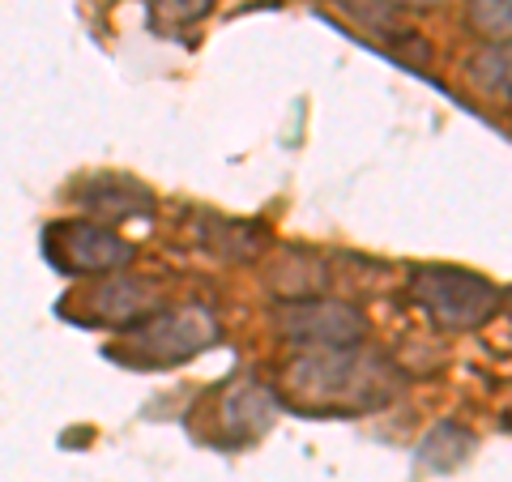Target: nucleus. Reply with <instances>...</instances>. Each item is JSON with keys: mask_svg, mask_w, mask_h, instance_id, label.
I'll return each instance as SVG.
<instances>
[{"mask_svg": "<svg viewBox=\"0 0 512 482\" xmlns=\"http://www.w3.org/2000/svg\"><path fill=\"white\" fill-rule=\"evenodd\" d=\"M286 401L299 414H372L397 393V372L372 350H308L282 372Z\"/></svg>", "mask_w": 512, "mask_h": 482, "instance_id": "1", "label": "nucleus"}, {"mask_svg": "<svg viewBox=\"0 0 512 482\" xmlns=\"http://www.w3.org/2000/svg\"><path fill=\"white\" fill-rule=\"evenodd\" d=\"M218 337H222V325L210 308H171L124 329L120 359L128 367H175L192 355H201V350H210Z\"/></svg>", "mask_w": 512, "mask_h": 482, "instance_id": "2", "label": "nucleus"}, {"mask_svg": "<svg viewBox=\"0 0 512 482\" xmlns=\"http://www.w3.org/2000/svg\"><path fill=\"white\" fill-rule=\"evenodd\" d=\"M410 299L440 329H478L500 303L487 278L457 265H419L410 273Z\"/></svg>", "mask_w": 512, "mask_h": 482, "instance_id": "3", "label": "nucleus"}, {"mask_svg": "<svg viewBox=\"0 0 512 482\" xmlns=\"http://www.w3.org/2000/svg\"><path fill=\"white\" fill-rule=\"evenodd\" d=\"M43 256L60 273L82 278V273H120L124 265H133L137 248L124 235L103 227V222L69 218V222H52L43 231Z\"/></svg>", "mask_w": 512, "mask_h": 482, "instance_id": "4", "label": "nucleus"}, {"mask_svg": "<svg viewBox=\"0 0 512 482\" xmlns=\"http://www.w3.org/2000/svg\"><path fill=\"white\" fill-rule=\"evenodd\" d=\"M278 329L286 342H295L303 355L308 350H346L367 337V320L338 299H295L278 312Z\"/></svg>", "mask_w": 512, "mask_h": 482, "instance_id": "5", "label": "nucleus"}, {"mask_svg": "<svg viewBox=\"0 0 512 482\" xmlns=\"http://www.w3.org/2000/svg\"><path fill=\"white\" fill-rule=\"evenodd\" d=\"M82 308H86V325H116V329H133L141 325L146 316H154L158 308V291L150 282H141V278H107L99 282L94 291L82 299Z\"/></svg>", "mask_w": 512, "mask_h": 482, "instance_id": "6", "label": "nucleus"}, {"mask_svg": "<svg viewBox=\"0 0 512 482\" xmlns=\"http://www.w3.org/2000/svg\"><path fill=\"white\" fill-rule=\"evenodd\" d=\"M274 414H278L274 397L252 380H235L231 389L218 393V431L227 444H248L256 436H265Z\"/></svg>", "mask_w": 512, "mask_h": 482, "instance_id": "7", "label": "nucleus"}, {"mask_svg": "<svg viewBox=\"0 0 512 482\" xmlns=\"http://www.w3.org/2000/svg\"><path fill=\"white\" fill-rule=\"evenodd\" d=\"M77 201L86 205V214L103 218H146L154 210L150 188L128 175H94V180L77 184Z\"/></svg>", "mask_w": 512, "mask_h": 482, "instance_id": "8", "label": "nucleus"}, {"mask_svg": "<svg viewBox=\"0 0 512 482\" xmlns=\"http://www.w3.org/2000/svg\"><path fill=\"white\" fill-rule=\"evenodd\" d=\"M197 239L210 252L227 256V261H252L261 252V239L265 231L252 227V222H239V218H218V214H201L197 218Z\"/></svg>", "mask_w": 512, "mask_h": 482, "instance_id": "9", "label": "nucleus"}, {"mask_svg": "<svg viewBox=\"0 0 512 482\" xmlns=\"http://www.w3.org/2000/svg\"><path fill=\"white\" fill-rule=\"evenodd\" d=\"M470 82L491 99H512V43H491L470 60Z\"/></svg>", "mask_w": 512, "mask_h": 482, "instance_id": "10", "label": "nucleus"}, {"mask_svg": "<svg viewBox=\"0 0 512 482\" xmlns=\"http://www.w3.org/2000/svg\"><path fill=\"white\" fill-rule=\"evenodd\" d=\"M466 22L491 43H512V0H470Z\"/></svg>", "mask_w": 512, "mask_h": 482, "instance_id": "11", "label": "nucleus"}, {"mask_svg": "<svg viewBox=\"0 0 512 482\" xmlns=\"http://www.w3.org/2000/svg\"><path fill=\"white\" fill-rule=\"evenodd\" d=\"M210 9H214V0H150V22L175 35L184 26H197Z\"/></svg>", "mask_w": 512, "mask_h": 482, "instance_id": "12", "label": "nucleus"}, {"mask_svg": "<svg viewBox=\"0 0 512 482\" xmlns=\"http://www.w3.org/2000/svg\"><path fill=\"white\" fill-rule=\"evenodd\" d=\"M384 5H414L419 9V5H436V0H384Z\"/></svg>", "mask_w": 512, "mask_h": 482, "instance_id": "13", "label": "nucleus"}, {"mask_svg": "<svg viewBox=\"0 0 512 482\" xmlns=\"http://www.w3.org/2000/svg\"><path fill=\"white\" fill-rule=\"evenodd\" d=\"M504 423L512 427V401H508V406H504Z\"/></svg>", "mask_w": 512, "mask_h": 482, "instance_id": "14", "label": "nucleus"}, {"mask_svg": "<svg viewBox=\"0 0 512 482\" xmlns=\"http://www.w3.org/2000/svg\"><path fill=\"white\" fill-rule=\"evenodd\" d=\"M504 303H508V312H512V291H508V295H504Z\"/></svg>", "mask_w": 512, "mask_h": 482, "instance_id": "15", "label": "nucleus"}]
</instances>
